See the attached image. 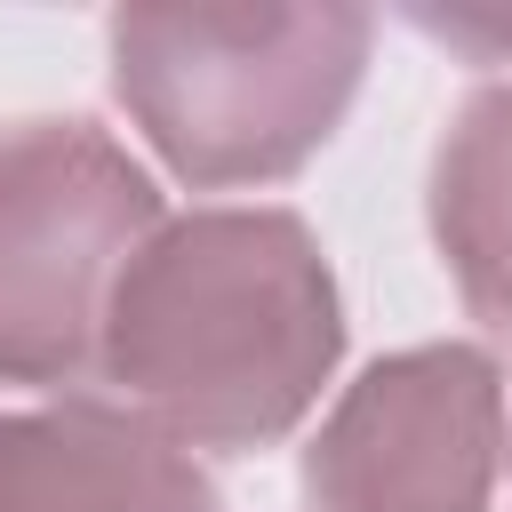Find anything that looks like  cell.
I'll list each match as a JSON object with an SVG mask.
<instances>
[{"label": "cell", "mask_w": 512, "mask_h": 512, "mask_svg": "<svg viewBox=\"0 0 512 512\" xmlns=\"http://www.w3.org/2000/svg\"><path fill=\"white\" fill-rule=\"evenodd\" d=\"M336 352L344 312L304 216L200 208L128 256L96 368L168 440L232 456L296 432Z\"/></svg>", "instance_id": "1"}, {"label": "cell", "mask_w": 512, "mask_h": 512, "mask_svg": "<svg viewBox=\"0 0 512 512\" xmlns=\"http://www.w3.org/2000/svg\"><path fill=\"white\" fill-rule=\"evenodd\" d=\"M360 8H120L112 88L144 144L200 192L304 168L368 64Z\"/></svg>", "instance_id": "2"}, {"label": "cell", "mask_w": 512, "mask_h": 512, "mask_svg": "<svg viewBox=\"0 0 512 512\" xmlns=\"http://www.w3.org/2000/svg\"><path fill=\"white\" fill-rule=\"evenodd\" d=\"M152 232L160 192L96 120L0 128V384L96 368L112 288Z\"/></svg>", "instance_id": "3"}, {"label": "cell", "mask_w": 512, "mask_h": 512, "mask_svg": "<svg viewBox=\"0 0 512 512\" xmlns=\"http://www.w3.org/2000/svg\"><path fill=\"white\" fill-rule=\"evenodd\" d=\"M504 472V376L472 344L376 360L304 448L312 512H488Z\"/></svg>", "instance_id": "4"}, {"label": "cell", "mask_w": 512, "mask_h": 512, "mask_svg": "<svg viewBox=\"0 0 512 512\" xmlns=\"http://www.w3.org/2000/svg\"><path fill=\"white\" fill-rule=\"evenodd\" d=\"M0 512H216L184 440L120 400L0 408Z\"/></svg>", "instance_id": "5"}, {"label": "cell", "mask_w": 512, "mask_h": 512, "mask_svg": "<svg viewBox=\"0 0 512 512\" xmlns=\"http://www.w3.org/2000/svg\"><path fill=\"white\" fill-rule=\"evenodd\" d=\"M432 240L488 328H512V88H480L432 160Z\"/></svg>", "instance_id": "6"}, {"label": "cell", "mask_w": 512, "mask_h": 512, "mask_svg": "<svg viewBox=\"0 0 512 512\" xmlns=\"http://www.w3.org/2000/svg\"><path fill=\"white\" fill-rule=\"evenodd\" d=\"M416 24L432 32V40H448V48H472L480 64H504L512 56V16L504 8H416Z\"/></svg>", "instance_id": "7"}]
</instances>
